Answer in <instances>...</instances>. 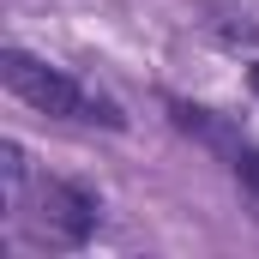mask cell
Wrapping results in <instances>:
<instances>
[{
    "mask_svg": "<svg viewBox=\"0 0 259 259\" xmlns=\"http://www.w3.org/2000/svg\"><path fill=\"white\" fill-rule=\"evenodd\" d=\"M97 217H103V205L91 187H78V181H49L42 193H36V211H30V241L36 247H84L91 235H97Z\"/></svg>",
    "mask_w": 259,
    "mask_h": 259,
    "instance_id": "cell-2",
    "label": "cell"
},
{
    "mask_svg": "<svg viewBox=\"0 0 259 259\" xmlns=\"http://www.w3.org/2000/svg\"><path fill=\"white\" fill-rule=\"evenodd\" d=\"M0 78H6V91H12L18 103H30L36 115L78 121V127H109V133L127 127V115H121L115 97L91 91L84 78H72V72H61V66L36 61V55H24V49H6V55H0Z\"/></svg>",
    "mask_w": 259,
    "mask_h": 259,
    "instance_id": "cell-1",
    "label": "cell"
},
{
    "mask_svg": "<svg viewBox=\"0 0 259 259\" xmlns=\"http://www.w3.org/2000/svg\"><path fill=\"white\" fill-rule=\"evenodd\" d=\"M247 84H253V97H259V66H253V72H247Z\"/></svg>",
    "mask_w": 259,
    "mask_h": 259,
    "instance_id": "cell-4",
    "label": "cell"
},
{
    "mask_svg": "<svg viewBox=\"0 0 259 259\" xmlns=\"http://www.w3.org/2000/svg\"><path fill=\"white\" fill-rule=\"evenodd\" d=\"M229 169H235V181H241V193H247V205H253V217H259V151H235Z\"/></svg>",
    "mask_w": 259,
    "mask_h": 259,
    "instance_id": "cell-3",
    "label": "cell"
}]
</instances>
